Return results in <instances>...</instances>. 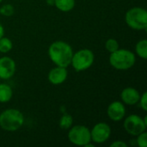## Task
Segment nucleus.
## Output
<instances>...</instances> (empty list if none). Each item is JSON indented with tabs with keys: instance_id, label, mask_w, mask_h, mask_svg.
I'll return each mask as SVG.
<instances>
[{
	"instance_id": "f257e3e1",
	"label": "nucleus",
	"mask_w": 147,
	"mask_h": 147,
	"mask_svg": "<svg viewBox=\"0 0 147 147\" xmlns=\"http://www.w3.org/2000/svg\"><path fill=\"white\" fill-rule=\"evenodd\" d=\"M50 59L58 66L67 68L71 62L73 50L71 47L63 40L53 42L48 48Z\"/></svg>"
},
{
	"instance_id": "f03ea898",
	"label": "nucleus",
	"mask_w": 147,
	"mask_h": 147,
	"mask_svg": "<svg viewBox=\"0 0 147 147\" xmlns=\"http://www.w3.org/2000/svg\"><path fill=\"white\" fill-rule=\"evenodd\" d=\"M24 123L22 113L16 109H8L0 114V127L8 132L20 129Z\"/></svg>"
},
{
	"instance_id": "7ed1b4c3",
	"label": "nucleus",
	"mask_w": 147,
	"mask_h": 147,
	"mask_svg": "<svg viewBox=\"0 0 147 147\" xmlns=\"http://www.w3.org/2000/svg\"><path fill=\"white\" fill-rule=\"evenodd\" d=\"M136 62L135 54L127 49H118L110 53L109 64L117 70H128L132 68Z\"/></svg>"
},
{
	"instance_id": "20e7f679",
	"label": "nucleus",
	"mask_w": 147,
	"mask_h": 147,
	"mask_svg": "<svg viewBox=\"0 0 147 147\" xmlns=\"http://www.w3.org/2000/svg\"><path fill=\"white\" fill-rule=\"evenodd\" d=\"M126 23L134 30H145L147 28V11L141 7L129 9L125 16Z\"/></svg>"
},
{
	"instance_id": "39448f33",
	"label": "nucleus",
	"mask_w": 147,
	"mask_h": 147,
	"mask_svg": "<svg viewBox=\"0 0 147 147\" xmlns=\"http://www.w3.org/2000/svg\"><path fill=\"white\" fill-rule=\"evenodd\" d=\"M95 55L90 49H80L73 53L71 65L76 71H82L89 69L94 63Z\"/></svg>"
},
{
	"instance_id": "423d86ee",
	"label": "nucleus",
	"mask_w": 147,
	"mask_h": 147,
	"mask_svg": "<svg viewBox=\"0 0 147 147\" xmlns=\"http://www.w3.org/2000/svg\"><path fill=\"white\" fill-rule=\"evenodd\" d=\"M68 133V140L71 143L78 146H84L87 143L91 141L90 130L83 125H77L71 127Z\"/></svg>"
},
{
	"instance_id": "0eeeda50",
	"label": "nucleus",
	"mask_w": 147,
	"mask_h": 147,
	"mask_svg": "<svg viewBox=\"0 0 147 147\" xmlns=\"http://www.w3.org/2000/svg\"><path fill=\"white\" fill-rule=\"evenodd\" d=\"M123 127L127 134L137 136L146 130L147 117L145 116L142 118L137 115H131L125 119Z\"/></svg>"
},
{
	"instance_id": "6e6552de",
	"label": "nucleus",
	"mask_w": 147,
	"mask_h": 147,
	"mask_svg": "<svg viewBox=\"0 0 147 147\" xmlns=\"http://www.w3.org/2000/svg\"><path fill=\"white\" fill-rule=\"evenodd\" d=\"M111 135V128L109 124L105 122H99L96 124L90 130L91 142L96 144H102L106 142Z\"/></svg>"
},
{
	"instance_id": "1a4fd4ad",
	"label": "nucleus",
	"mask_w": 147,
	"mask_h": 147,
	"mask_svg": "<svg viewBox=\"0 0 147 147\" xmlns=\"http://www.w3.org/2000/svg\"><path fill=\"white\" fill-rule=\"evenodd\" d=\"M16 70V62L13 59L4 56L0 58V78L7 80L11 78Z\"/></svg>"
},
{
	"instance_id": "9d476101",
	"label": "nucleus",
	"mask_w": 147,
	"mask_h": 147,
	"mask_svg": "<svg viewBox=\"0 0 147 147\" xmlns=\"http://www.w3.org/2000/svg\"><path fill=\"white\" fill-rule=\"evenodd\" d=\"M107 114L109 118L113 121H121L126 115V108L122 102L115 101L109 105Z\"/></svg>"
},
{
	"instance_id": "9b49d317",
	"label": "nucleus",
	"mask_w": 147,
	"mask_h": 147,
	"mask_svg": "<svg viewBox=\"0 0 147 147\" xmlns=\"http://www.w3.org/2000/svg\"><path fill=\"white\" fill-rule=\"evenodd\" d=\"M68 77V71L65 67L56 66L50 70L47 75L48 81L54 85H59L63 84Z\"/></svg>"
},
{
	"instance_id": "f8f14e48",
	"label": "nucleus",
	"mask_w": 147,
	"mask_h": 147,
	"mask_svg": "<svg viewBox=\"0 0 147 147\" xmlns=\"http://www.w3.org/2000/svg\"><path fill=\"white\" fill-rule=\"evenodd\" d=\"M121 98L125 104L134 105L139 102L140 98V94L136 89L133 87H127L121 91Z\"/></svg>"
},
{
	"instance_id": "ddd939ff",
	"label": "nucleus",
	"mask_w": 147,
	"mask_h": 147,
	"mask_svg": "<svg viewBox=\"0 0 147 147\" xmlns=\"http://www.w3.org/2000/svg\"><path fill=\"white\" fill-rule=\"evenodd\" d=\"M13 96L11 87L6 84H0V102L5 103L10 101Z\"/></svg>"
},
{
	"instance_id": "4468645a",
	"label": "nucleus",
	"mask_w": 147,
	"mask_h": 147,
	"mask_svg": "<svg viewBox=\"0 0 147 147\" xmlns=\"http://www.w3.org/2000/svg\"><path fill=\"white\" fill-rule=\"evenodd\" d=\"M54 6L62 12H69L75 7V0H55Z\"/></svg>"
},
{
	"instance_id": "2eb2a0df",
	"label": "nucleus",
	"mask_w": 147,
	"mask_h": 147,
	"mask_svg": "<svg viewBox=\"0 0 147 147\" xmlns=\"http://www.w3.org/2000/svg\"><path fill=\"white\" fill-rule=\"evenodd\" d=\"M135 51L137 54L143 59H147V40L146 39L140 40L135 47Z\"/></svg>"
},
{
	"instance_id": "dca6fc26",
	"label": "nucleus",
	"mask_w": 147,
	"mask_h": 147,
	"mask_svg": "<svg viewBox=\"0 0 147 147\" xmlns=\"http://www.w3.org/2000/svg\"><path fill=\"white\" fill-rule=\"evenodd\" d=\"M72 122H73V119H72L71 115H70L68 114H65L60 118L59 124V127H60L61 129L66 130V129H69L71 127Z\"/></svg>"
},
{
	"instance_id": "f3484780",
	"label": "nucleus",
	"mask_w": 147,
	"mask_h": 147,
	"mask_svg": "<svg viewBox=\"0 0 147 147\" xmlns=\"http://www.w3.org/2000/svg\"><path fill=\"white\" fill-rule=\"evenodd\" d=\"M12 47H13V43L9 38L3 36L0 39V53H7L9 51H11Z\"/></svg>"
},
{
	"instance_id": "a211bd4d",
	"label": "nucleus",
	"mask_w": 147,
	"mask_h": 147,
	"mask_svg": "<svg viewBox=\"0 0 147 147\" xmlns=\"http://www.w3.org/2000/svg\"><path fill=\"white\" fill-rule=\"evenodd\" d=\"M105 48L109 53H112L115 52L116 50H118L120 48L119 42L115 39H112V38L109 39L105 42Z\"/></svg>"
},
{
	"instance_id": "6ab92c4d",
	"label": "nucleus",
	"mask_w": 147,
	"mask_h": 147,
	"mask_svg": "<svg viewBox=\"0 0 147 147\" xmlns=\"http://www.w3.org/2000/svg\"><path fill=\"white\" fill-rule=\"evenodd\" d=\"M14 13H15V9L12 4L6 3V4H3L0 8V14L3 16L9 17V16H13Z\"/></svg>"
},
{
	"instance_id": "aec40b11",
	"label": "nucleus",
	"mask_w": 147,
	"mask_h": 147,
	"mask_svg": "<svg viewBox=\"0 0 147 147\" xmlns=\"http://www.w3.org/2000/svg\"><path fill=\"white\" fill-rule=\"evenodd\" d=\"M136 144L140 147H146L147 146V133L145 131L141 133L140 134L137 135Z\"/></svg>"
},
{
	"instance_id": "412c9836",
	"label": "nucleus",
	"mask_w": 147,
	"mask_h": 147,
	"mask_svg": "<svg viewBox=\"0 0 147 147\" xmlns=\"http://www.w3.org/2000/svg\"><path fill=\"white\" fill-rule=\"evenodd\" d=\"M140 107L144 110V111H146L147 110V93L146 92H144L141 96H140Z\"/></svg>"
},
{
	"instance_id": "4be33fe9",
	"label": "nucleus",
	"mask_w": 147,
	"mask_h": 147,
	"mask_svg": "<svg viewBox=\"0 0 147 147\" xmlns=\"http://www.w3.org/2000/svg\"><path fill=\"white\" fill-rule=\"evenodd\" d=\"M110 146L111 147H127V143H125V142H124V141H122V140H115V142L111 143Z\"/></svg>"
},
{
	"instance_id": "5701e85b",
	"label": "nucleus",
	"mask_w": 147,
	"mask_h": 147,
	"mask_svg": "<svg viewBox=\"0 0 147 147\" xmlns=\"http://www.w3.org/2000/svg\"><path fill=\"white\" fill-rule=\"evenodd\" d=\"M4 35V28L3 27V25L0 23V39Z\"/></svg>"
},
{
	"instance_id": "b1692460",
	"label": "nucleus",
	"mask_w": 147,
	"mask_h": 147,
	"mask_svg": "<svg viewBox=\"0 0 147 147\" xmlns=\"http://www.w3.org/2000/svg\"><path fill=\"white\" fill-rule=\"evenodd\" d=\"M54 2L55 0H46V3L49 6H54Z\"/></svg>"
},
{
	"instance_id": "393cba45",
	"label": "nucleus",
	"mask_w": 147,
	"mask_h": 147,
	"mask_svg": "<svg viewBox=\"0 0 147 147\" xmlns=\"http://www.w3.org/2000/svg\"><path fill=\"white\" fill-rule=\"evenodd\" d=\"M2 1H3V0H0V3H1V2H2Z\"/></svg>"
}]
</instances>
